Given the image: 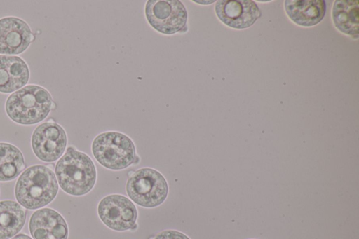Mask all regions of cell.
<instances>
[{"label":"cell","mask_w":359,"mask_h":239,"mask_svg":"<svg viewBox=\"0 0 359 239\" xmlns=\"http://www.w3.org/2000/svg\"><path fill=\"white\" fill-rule=\"evenodd\" d=\"M57 181L67 193L81 196L87 194L95 186V165L86 153L69 146L55 165Z\"/></svg>","instance_id":"obj_1"},{"label":"cell","mask_w":359,"mask_h":239,"mask_svg":"<svg viewBox=\"0 0 359 239\" xmlns=\"http://www.w3.org/2000/svg\"><path fill=\"white\" fill-rule=\"evenodd\" d=\"M58 183L51 169L35 165L25 170L17 180L15 196L28 210H36L52 202L57 194Z\"/></svg>","instance_id":"obj_2"},{"label":"cell","mask_w":359,"mask_h":239,"mask_svg":"<svg viewBox=\"0 0 359 239\" xmlns=\"http://www.w3.org/2000/svg\"><path fill=\"white\" fill-rule=\"evenodd\" d=\"M54 106L45 88L30 84L8 96L5 109L8 116L20 125H34L44 120Z\"/></svg>","instance_id":"obj_3"},{"label":"cell","mask_w":359,"mask_h":239,"mask_svg":"<svg viewBox=\"0 0 359 239\" xmlns=\"http://www.w3.org/2000/svg\"><path fill=\"white\" fill-rule=\"evenodd\" d=\"M91 151L102 166L114 170L135 164L139 158L133 141L128 135L116 131L97 135L92 142Z\"/></svg>","instance_id":"obj_4"},{"label":"cell","mask_w":359,"mask_h":239,"mask_svg":"<svg viewBox=\"0 0 359 239\" xmlns=\"http://www.w3.org/2000/svg\"><path fill=\"white\" fill-rule=\"evenodd\" d=\"M129 198L144 207H155L162 204L168 193L165 178L158 170L142 168L132 173L126 186Z\"/></svg>","instance_id":"obj_5"},{"label":"cell","mask_w":359,"mask_h":239,"mask_svg":"<svg viewBox=\"0 0 359 239\" xmlns=\"http://www.w3.org/2000/svg\"><path fill=\"white\" fill-rule=\"evenodd\" d=\"M144 13L151 27L161 34L170 36L188 30V13L180 0H147Z\"/></svg>","instance_id":"obj_6"},{"label":"cell","mask_w":359,"mask_h":239,"mask_svg":"<svg viewBox=\"0 0 359 239\" xmlns=\"http://www.w3.org/2000/svg\"><path fill=\"white\" fill-rule=\"evenodd\" d=\"M100 220L109 228L125 231L136 226L137 211L133 202L120 194L104 197L97 205Z\"/></svg>","instance_id":"obj_7"},{"label":"cell","mask_w":359,"mask_h":239,"mask_svg":"<svg viewBox=\"0 0 359 239\" xmlns=\"http://www.w3.org/2000/svg\"><path fill=\"white\" fill-rule=\"evenodd\" d=\"M67 144L65 130L55 122L48 121L40 124L32 135V151L43 162H54L60 158Z\"/></svg>","instance_id":"obj_8"},{"label":"cell","mask_w":359,"mask_h":239,"mask_svg":"<svg viewBox=\"0 0 359 239\" xmlns=\"http://www.w3.org/2000/svg\"><path fill=\"white\" fill-rule=\"evenodd\" d=\"M34 39L29 25L16 17L0 19V55H15L25 52Z\"/></svg>","instance_id":"obj_9"},{"label":"cell","mask_w":359,"mask_h":239,"mask_svg":"<svg viewBox=\"0 0 359 239\" xmlns=\"http://www.w3.org/2000/svg\"><path fill=\"white\" fill-rule=\"evenodd\" d=\"M215 10L221 22L239 29L252 26L261 16V11L256 3L250 0L217 1Z\"/></svg>","instance_id":"obj_10"},{"label":"cell","mask_w":359,"mask_h":239,"mask_svg":"<svg viewBox=\"0 0 359 239\" xmlns=\"http://www.w3.org/2000/svg\"><path fill=\"white\" fill-rule=\"evenodd\" d=\"M29 228L34 239H67L68 237L65 219L50 208L35 211L30 217Z\"/></svg>","instance_id":"obj_11"},{"label":"cell","mask_w":359,"mask_h":239,"mask_svg":"<svg viewBox=\"0 0 359 239\" xmlns=\"http://www.w3.org/2000/svg\"><path fill=\"white\" fill-rule=\"evenodd\" d=\"M29 79V69L21 57L0 55V93H14L25 86Z\"/></svg>","instance_id":"obj_12"},{"label":"cell","mask_w":359,"mask_h":239,"mask_svg":"<svg viewBox=\"0 0 359 239\" xmlns=\"http://www.w3.org/2000/svg\"><path fill=\"white\" fill-rule=\"evenodd\" d=\"M285 8L288 17L296 24L311 27L320 22L326 12V4L323 0H287Z\"/></svg>","instance_id":"obj_13"},{"label":"cell","mask_w":359,"mask_h":239,"mask_svg":"<svg viewBox=\"0 0 359 239\" xmlns=\"http://www.w3.org/2000/svg\"><path fill=\"white\" fill-rule=\"evenodd\" d=\"M359 1L351 0L335 1L332 8V20L335 27L341 32L358 36Z\"/></svg>","instance_id":"obj_14"},{"label":"cell","mask_w":359,"mask_h":239,"mask_svg":"<svg viewBox=\"0 0 359 239\" xmlns=\"http://www.w3.org/2000/svg\"><path fill=\"white\" fill-rule=\"evenodd\" d=\"M26 212L15 201H0V239H11L23 228Z\"/></svg>","instance_id":"obj_15"},{"label":"cell","mask_w":359,"mask_h":239,"mask_svg":"<svg viewBox=\"0 0 359 239\" xmlns=\"http://www.w3.org/2000/svg\"><path fill=\"white\" fill-rule=\"evenodd\" d=\"M25 168L24 156L15 146L0 142V182L16 178Z\"/></svg>","instance_id":"obj_16"},{"label":"cell","mask_w":359,"mask_h":239,"mask_svg":"<svg viewBox=\"0 0 359 239\" xmlns=\"http://www.w3.org/2000/svg\"><path fill=\"white\" fill-rule=\"evenodd\" d=\"M153 239H190L185 234L175 230H166L158 233Z\"/></svg>","instance_id":"obj_17"},{"label":"cell","mask_w":359,"mask_h":239,"mask_svg":"<svg viewBox=\"0 0 359 239\" xmlns=\"http://www.w3.org/2000/svg\"><path fill=\"white\" fill-rule=\"evenodd\" d=\"M11 239H32V238L26 234L20 233V234L15 235Z\"/></svg>","instance_id":"obj_18"}]
</instances>
